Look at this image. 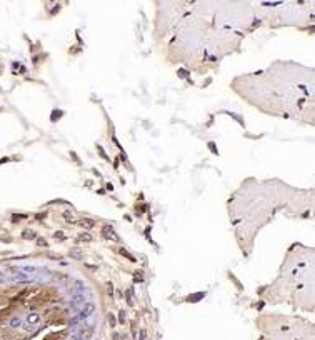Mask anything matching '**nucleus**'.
Returning <instances> with one entry per match:
<instances>
[{
    "mask_svg": "<svg viewBox=\"0 0 315 340\" xmlns=\"http://www.w3.org/2000/svg\"><path fill=\"white\" fill-rule=\"evenodd\" d=\"M102 235H104L105 238L112 240V242H118V235L115 233V230L110 227V225H105L104 228H102Z\"/></svg>",
    "mask_w": 315,
    "mask_h": 340,
    "instance_id": "1",
    "label": "nucleus"
},
{
    "mask_svg": "<svg viewBox=\"0 0 315 340\" xmlns=\"http://www.w3.org/2000/svg\"><path fill=\"white\" fill-rule=\"evenodd\" d=\"M68 255H70V259H75V260H82V259H84V252H82L78 247L70 248V250H68Z\"/></svg>",
    "mask_w": 315,
    "mask_h": 340,
    "instance_id": "2",
    "label": "nucleus"
},
{
    "mask_svg": "<svg viewBox=\"0 0 315 340\" xmlns=\"http://www.w3.org/2000/svg\"><path fill=\"white\" fill-rule=\"evenodd\" d=\"M94 310H95V305L94 303H87L85 307H84V310H82V313H80V317L82 319H87V317H90L92 313H94Z\"/></svg>",
    "mask_w": 315,
    "mask_h": 340,
    "instance_id": "3",
    "label": "nucleus"
},
{
    "mask_svg": "<svg viewBox=\"0 0 315 340\" xmlns=\"http://www.w3.org/2000/svg\"><path fill=\"white\" fill-rule=\"evenodd\" d=\"M78 225L84 227V228H94L95 222H94L92 218H82V220H78Z\"/></svg>",
    "mask_w": 315,
    "mask_h": 340,
    "instance_id": "4",
    "label": "nucleus"
},
{
    "mask_svg": "<svg viewBox=\"0 0 315 340\" xmlns=\"http://www.w3.org/2000/svg\"><path fill=\"white\" fill-rule=\"evenodd\" d=\"M78 238H80V240H84V242H92V240H94V238H92V235H90V233H87V232H82L80 235H78Z\"/></svg>",
    "mask_w": 315,
    "mask_h": 340,
    "instance_id": "5",
    "label": "nucleus"
},
{
    "mask_svg": "<svg viewBox=\"0 0 315 340\" xmlns=\"http://www.w3.org/2000/svg\"><path fill=\"white\" fill-rule=\"evenodd\" d=\"M120 253H122V255H125V257H127V259H128L130 262H135V260H137V259H135L134 255H132V253L128 252V250H125V248H120Z\"/></svg>",
    "mask_w": 315,
    "mask_h": 340,
    "instance_id": "6",
    "label": "nucleus"
},
{
    "mask_svg": "<svg viewBox=\"0 0 315 340\" xmlns=\"http://www.w3.org/2000/svg\"><path fill=\"white\" fill-rule=\"evenodd\" d=\"M64 218H65V222H68V224H74L75 220H74V215L70 214V212H64Z\"/></svg>",
    "mask_w": 315,
    "mask_h": 340,
    "instance_id": "7",
    "label": "nucleus"
},
{
    "mask_svg": "<svg viewBox=\"0 0 315 340\" xmlns=\"http://www.w3.org/2000/svg\"><path fill=\"white\" fill-rule=\"evenodd\" d=\"M35 237H37V233L33 230H25L23 232V238H35Z\"/></svg>",
    "mask_w": 315,
    "mask_h": 340,
    "instance_id": "8",
    "label": "nucleus"
},
{
    "mask_svg": "<svg viewBox=\"0 0 315 340\" xmlns=\"http://www.w3.org/2000/svg\"><path fill=\"white\" fill-rule=\"evenodd\" d=\"M107 319H108L110 327H115V325H117V320H115V315H114V313H108V317H107Z\"/></svg>",
    "mask_w": 315,
    "mask_h": 340,
    "instance_id": "9",
    "label": "nucleus"
},
{
    "mask_svg": "<svg viewBox=\"0 0 315 340\" xmlns=\"http://www.w3.org/2000/svg\"><path fill=\"white\" fill-rule=\"evenodd\" d=\"M125 295H127V303H128V305H134V299H132V290H127V292H125Z\"/></svg>",
    "mask_w": 315,
    "mask_h": 340,
    "instance_id": "10",
    "label": "nucleus"
},
{
    "mask_svg": "<svg viewBox=\"0 0 315 340\" xmlns=\"http://www.w3.org/2000/svg\"><path fill=\"white\" fill-rule=\"evenodd\" d=\"M145 335H147V332L142 329V330L138 332V339H135V340H145Z\"/></svg>",
    "mask_w": 315,
    "mask_h": 340,
    "instance_id": "11",
    "label": "nucleus"
},
{
    "mask_svg": "<svg viewBox=\"0 0 315 340\" xmlns=\"http://www.w3.org/2000/svg\"><path fill=\"white\" fill-rule=\"evenodd\" d=\"M37 243H38V247H47V240H43V238H38Z\"/></svg>",
    "mask_w": 315,
    "mask_h": 340,
    "instance_id": "12",
    "label": "nucleus"
},
{
    "mask_svg": "<svg viewBox=\"0 0 315 340\" xmlns=\"http://www.w3.org/2000/svg\"><path fill=\"white\" fill-rule=\"evenodd\" d=\"M22 218H25V215H13V217H12V220H13V222H19V220H22Z\"/></svg>",
    "mask_w": 315,
    "mask_h": 340,
    "instance_id": "13",
    "label": "nucleus"
},
{
    "mask_svg": "<svg viewBox=\"0 0 315 340\" xmlns=\"http://www.w3.org/2000/svg\"><path fill=\"white\" fill-rule=\"evenodd\" d=\"M118 320L122 322V323H124V322H125V312H124V310H122V312H120V313H118Z\"/></svg>",
    "mask_w": 315,
    "mask_h": 340,
    "instance_id": "14",
    "label": "nucleus"
},
{
    "mask_svg": "<svg viewBox=\"0 0 315 340\" xmlns=\"http://www.w3.org/2000/svg\"><path fill=\"white\" fill-rule=\"evenodd\" d=\"M107 292H108V295L112 297V293H114V285H112V283H108V287H107Z\"/></svg>",
    "mask_w": 315,
    "mask_h": 340,
    "instance_id": "15",
    "label": "nucleus"
},
{
    "mask_svg": "<svg viewBox=\"0 0 315 340\" xmlns=\"http://www.w3.org/2000/svg\"><path fill=\"white\" fill-rule=\"evenodd\" d=\"M54 237H55V238H60V240H64V238H65V235H64L62 232H57L55 235H54Z\"/></svg>",
    "mask_w": 315,
    "mask_h": 340,
    "instance_id": "16",
    "label": "nucleus"
},
{
    "mask_svg": "<svg viewBox=\"0 0 315 340\" xmlns=\"http://www.w3.org/2000/svg\"><path fill=\"white\" fill-rule=\"evenodd\" d=\"M48 257H50L52 260H58V259H60V255H55V253H48Z\"/></svg>",
    "mask_w": 315,
    "mask_h": 340,
    "instance_id": "17",
    "label": "nucleus"
},
{
    "mask_svg": "<svg viewBox=\"0 0 315 340\" xmlns=\"http://www.w3.org/2000/svg\"><path fill=\"white\" fill-rule=\"evenodd\" d=\"M38 320V315H32V317H29V322H37Z\"/></svg>",
    "mask_w": 315,
    "mask_h": 340,
    "instance_id": "18",
    "label": "nucleus"
},
{
    "mask_svg": "<svg viewBox=\"0 0 315 340\" xmlns=\"http://www.w3.org/2000/svg\"><path fill=\"white\" fill-rule=\"evenodd\" d=\"M43 217H45V214H43V215H42V214H38V215H37V220H42Z\"/></svg>",
    "mask_w": 315,
    "mask_h": 340,
    "instance_id": "19",
    "label": "nucleus"
},
{
    "mask_svg": "<svg viewBox=\"0 0 315 340\" xmlns=\"http://www.w3.org/2000/svg\"><path fill=\"white\" fill-rule=\"evenodd\" d=\"M114 340H120V337H118V333H114Z\"/></svg>",
    "mask_w": 315,
    "mask_h": 340,
    "instance_id": "20",
    "label": "nucleus"
}]
</instances>
